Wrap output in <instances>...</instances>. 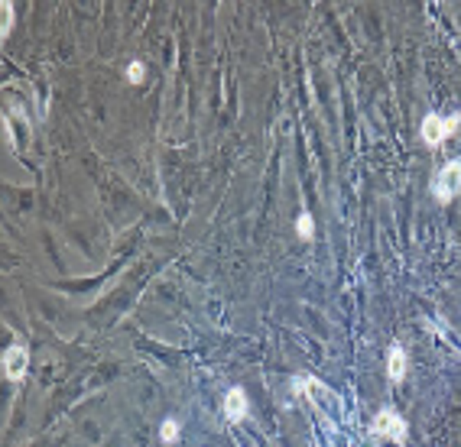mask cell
Listing matches in <instances>:
<instances>
[{
    "label": "cell",
    "mask_w": 461,
    "mask_h": 447,
    "mask_svg": "<svg viewBox=\"0 0 461 447\" xmlns=\"http://www.w3.org/2000/svg\"><path fill=\"white\" fill-rule=\"evenodd\" d=\"M296 234H299L302 240L315 237V220H312V214H305V211H302L299 218H296Z\"/></svg>",
    "instance_id": "ba28073f"
},
{
    "label": "cell",
    "mask_w": 461,
    "mask_h": 447,
    "mask_svg": "<svg viewBox=\"0 0 461 447\" xmlns=\"http://www.w3.org/2000/svg\"><path fill=\"white\" fill-rule=\"evenodd\" d=\"M3 376L10 379V383H20L26 376V367H30V350L26 344H10V347L3 350Z\"/></svg>",
    "instance_id": "277c9868"
},
{
    "label": "cell",
    "mask_w": 461,
    "mask_h": 447,
    "mask_svg": "<svg viewBox=\"0 0 461 447\" xmlns=\"http://www.w3.org/2000/svg\"><path fill=\"white\" fill-rule=\"evenodd\" d=\"M143 75H146L143 62H131V65H127V81H131V85H140Z\"/></svg>",
    "instance_id": "30bf717a"
},
{
    "label": "cell",
    "mask_w": 461,
    "mask_h": 447,
    "mask_svg": "<svg viewBox=\"0 0 461 447\" xmlns=\"http://www.w3.org/2000/svg\"><path fill=\"white\" fill-rule=\"evenodd\" d=\"M0 7H3V23H0V36L7 40V36H10V30H13V3H10V0H3Z\"/></svg>",
    "instance_id": "9c48e42d"
},
{
    "label": "cell",
    "mask_w": 461,
    "mask_h": 447,
    "mask_svg": "<svg viewBox=\"0 0 461 447\" xmlns=\"http://www.w3.org/2000/svg\"><path fill=\"white\" fill-rule=\"evenodd\" d=\"M374 435L390 437V441H396V444H406L410 428H406V421H403L400 412H393V408H380L377 418H374Z\"/></svg>",
    "instance_id": "3957f363"
},
{
    "label": "cell",
    "mask_w": 461,
    "mask_h": 447,
    "mask_svg": "<svg viewBox=\"0 0 461 447\" xmlns=\"http://www.w3.org/2000/svg\"><path fill=\"white\" fill-rule=\"evenodd\" d=\"M458 191H461V156L445 162L439 169V175L432 179V195H435L439 204H451V198H455Z\"/></svg>",
    "instance_id": "7a4b0ae2"
},
{
    "label": "cell",
    "mask_w": 461,
    "mask_h": 447,
    "mask_svg": "<svg viewBox=\"0 0 461 447\" xmlns=\"http://www.w3.org/2000/svg\"><path fill=\"white\" fill-rule=\"evenodd\" d=\"M179 421H176V418H166V421H162V428H160V437H162V444H176V441H179Z\"/></svg>",
    "instance_id": "52a82bcc"
},
{
    "label": "cell",
    "mask_w": 461,
    "mask_h": 447,
    "mask_svg": "<svg viewBox=\"0 0 461 447\" xmlns=\"http://www.w3.org/2000/svg\"><path fill=\"white\" fill-rule=\"evenodd\" d=\"M247 392H244L241 386H230L228 396H224V415H228V421H244L247 418Z\"/></svg>",
    "instance_id": "5b68a950"
},
{
    "label": "cell",
    "mask_w": 461,
    "mask_h": 447,
    "mask_svg": "<svg viewBox=\"0 0 461 447\" xmlns=\"http://www.w3.org/2000/svg\"><path fill=\"white\" fill-rule=\"evenodd\" d=\"M406 369H410V357H406V350H403L400 344H393L390 353H387V376H390V383H403Z\"/></svg>",
    "instance_id": "8992f818"
},
{
    "label": "cell",
    "mask_w": 461,
    "mask_h": 447,
    "mask_svg": "<svg viewBox=\"0 0 461 447\" xmlns=\"http://www.w3.org/2000/svg\"><path fill=\"white\" fill-rule=\"evenodd\" d=\"M458 127H461V114H451V117L426 114V117H422V127H419L422 143H426L429 149H435V146H442V143H445Z\"/></svg>",
    "instance_id": "6da1fadb"
}]
</instances>
